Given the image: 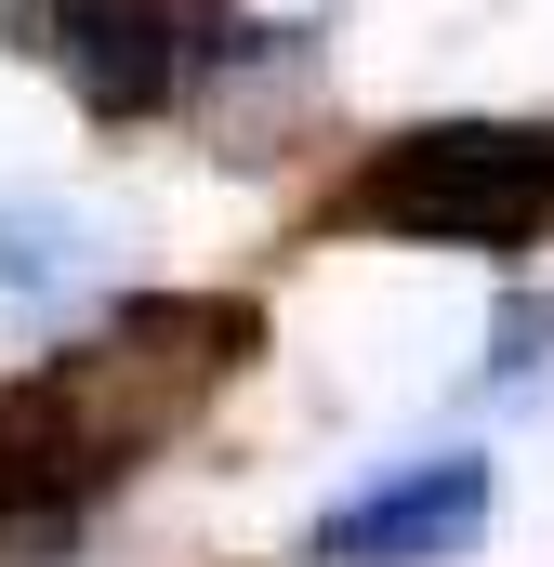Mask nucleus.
<instances>
[{
  "label": "nucleus",
  "mask_w": 554,
  "mask_h": 567,
  "mask_svg": "<svg viewBox=\"0 0 554 567\" xmlns=\"http://www.w3.org/2000/svg\"><path fill=\"white\" fill-rule=\"evenodd\" d=\"M330 225L397 251H554V120H410L343 185Z\"/></svg>",
  "instance_id": "obj_1"
},
{
  "label": "nucleus",
  "mask_w": 554,
  "mask_h": 567,
  "mask_svg": "<svg viewBox=\"0 0 554 567\" xmlns=\"http://www.w3.org/2000/svg\"><path fill=\"white\" fill-rule=\"evenodd\" d=\"M252 343H265V317L238 290H133L120 317H93V343L40 357V383L66 396V423L93 435L106 475H133L145 449H172V435L252 370Z\"/></svg>",
  "instance_id": "obj_2"
},
{
  "label": "nucleus",
  "mask_w": 554,
  "mask_h": 567,
  "mask_svg": "<svg viewBox=\"0 0 554 567\" xmlns=\"http://www.w3.org/2000/svg\"><path fill=\"white\" fill-rule=\"evenodd\" d=\"M13 40H27L106 133H133V120L198 106V80L225 66L238 13H225V0H13Z\"/></svg>",
  "instance_id": "obj_3"
},
{
  "label": "nucleus",
  "mask_w": 554,
  "mask_h": 567,
  "mask_svg": "<svg viewBox=\"0 0 554 567\" xmlns=\"http://www.w3.org/2000/svg\"><path fill=\"white\" fill-rule=\"evenodd\" d=\"M475 542H489V449H422L397 475L343 488L304 528V567H449Z\"/></svg>",
  "instance_id": "obj_4"
},
{
  "label": "nucleus",
  "mask_w": 554,
  "mask_h": 567,
  "mask_svg": "<svg viewBox=\"0 0 554 567\" xmlns=\"http://www.w3.org/2000/svg\"><path fill=\"white\" fill-rule=\"evenodd\" d=\"M93 225L66 212V198H27V185H0V303H66V290L93 278Z\"/></svg>",
  "instance_id": "obj_5"
},
{
  "label": "nucleus",
  "mask_w": 554,
  "mask_h": 567,
  "mask_svg": "<svg viewBox=\"0 0 554 567\" xmlns=\"http://www.w3.org/2000/svg\"><path fill=\"white\" fill-rule=\"evenodd\" d=\"M542 357H554V303H502V357H489V370H502V383H529Z\"/></svg>",
  "instance_id": "obj_6"
}]
</instances>
